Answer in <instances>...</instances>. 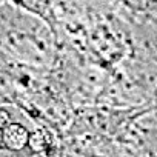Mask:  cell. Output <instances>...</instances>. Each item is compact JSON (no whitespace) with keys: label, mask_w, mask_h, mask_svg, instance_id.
<instances>
[{"label":"cell","mask_w":157,"mask_h":157,"mask_svg":"<svg viewBox=\"0 0 157 157\" xmlns=\"http://www.w3.org/2000/svg\"><path fill=\"white\" fill-rule=\"evenodd\" d=\"M25 132L19 126H13L8 131H5V142L10 148H20L25 142Z\"/></svg>","instance_id":"1"}]
</instances>
